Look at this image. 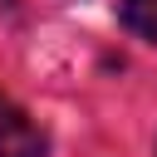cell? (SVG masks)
<instances>
[{
  "label": "cell",
  "instance_id": "1",
  "mask_svg": "<svg viewBox=\"0 0 157 157\" xmlns=\"http://www.w3.org/2000/svg\"><path fill=\"white\" fill-rule=\"evenodd\" d=\"M0 157H49V132L0 93Z\"/></svg>",
  "mask_w": 157,
  "mask_h": 157
},
{
  "label": "cell",
  "instance_id": "2",
  "mask_svg": "<svg viewBox=\"0 0 157 157\" xmlns=\"http://www.w3.org/2000/svg\"><path fill=\"white\" fill-rule=\"evenodd\" d=\"M118 15H123V25H128L137 39L157 44V0H123Z\"/></svg>",
  "mask_w": 157,
  "mask_h": 157
}]
</instances>
